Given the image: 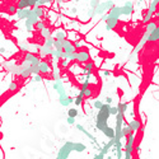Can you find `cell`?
Instances as JSON below:
<instances>
[{"instance_id":"cell-1","label":"cell","mask_w":159,"mask_h":159,"mask_svg":"<svg viewBox=\"0 0 159 159\" xmlns=\"http://www.w3.org/2000/svg\"><path fill=\"white\" fill-rule=\"evenodd\" d=\"M111 104L104 103L103 107L101 108L97 113L96 117V129H98L99 131H103L108 126V118L111 116Z\"/></svg>"},{"instance_id":"cell-2","label":"cell","mask_w":159,"mask_h":159,"mask_svg":"<svg viewBox=\"0 0 159 159\" xmlns=\"http://www.w3.org/2000/svg\"><path fill=\"white\" fill-rule=\"evenodd\" d=\"M158 27V24H157V22H149L148 24H146V27H145V31H144V34L141 36V38H140V41L138 42V45L134 47V51L131 52V55H130V57H134V56H136L139 52H140V50L144 47L145 46V43L146 42H149V38H150V34L153 33V31L155 29Z\"/></svg>"},{"instance_id":"cell-3","label":"cell","mask_w":159,"mask_h":159,"mask_svg":"<svg viewBox=\"0 0 159 159\" xmlns=\"http://www.w3.org/2000/svg\"><path fill=\"white\" fill-rule=\"evenodd\" d=\"M73 152H74V141H66L59 149L56 154V159H68Z\"/></svg>"},{"instance_id":"cell-4","label":"cell","mask_w":159,"mask_h":159,"mask_svg":"<svg viewBox=\"0 0 159 159\" xmlns=\"http://www.w3.org/2000/svg\"><path fill=\"white\" fill-rule=\"evenodd\" d=\"M158 5H159V0H152V3H150V5L148 8V11H146V14L144 15V18H143V24H148V23L152 21L154 13L157 11Z\"/></svg>"},{"instance_id":"cell-5","label":"cell","mask_w":159,"mask_h":159,"mask_svg":"<svg viewBox=\"0 0 159 159\" xmlns=\"http://www.w3.org/2000/svg\"><path fill=\"white\" fill-rule=\"evenodd\" d=\"M113 6H116L113 0H107V1H104V3H101L96 8L97 15H101V17H102L103 14H106V11H110Z\"/></svg>"},{"instance_id":"cell-6","label":"cell","mask_w":159,"mask_h":159,"mask_svg":"<svg viewBox=\"0 0 159 159\" xmlns=\"http://www.w3.org/2000/svg\"><path fill=\"white\" fill-rule=\"evenodd\" d=\"M41 61L42 60L40 59V57L36 56L32 52H26L24 57H23V63H26V64H28V65H32V66H34V65H40Z\"/></svg>"},{"instance_id":"cell-7","label":"cell","mask_w":159,"mask_h":159,"mask_svg":"<svg viewBox=\"0 0 159 159\" xmlns=\"http://www.w3.org/2000/svg\"><path fill=\"white\" fill-rule=\"evenodd\" d=\"M78 61L79 64H87L91 61V53H89L87 50H80L78 51Z\"/></svg>"},{"instance_id":"cell-8","label":"cell","mask_w":159,"mask_h":159,"mask_svg":"<svg viewBox=\"0 0 159 159\" xmlns=\"http://www.w3.org/2000/svg\"><path fill=\"white\" fill-rule=\"evenodd\" d=\"M33 13V9H18L17 10V17L19 21H26V19H28L31 15Z\"/></svg>"},{"instance_id":"cell-9","label":"cell","mask_w":159,"mask_h":159,"mask_svg":"<svg viewBox=\"0 0 159 159\" xmlns=\"http://www.w3.org/2000/svg\"><path fill=\"white\" fill-rule=\"evenodd\" d=\"M76 129H78L79 131H81V133H83V134H84L88 139H91V141H92L96 146H98V141H97V139H96L94 136H93V135H92L91 133H89V131H88L87 129H85V127H84L83 125H80V123H76Z\"/></svg>"},{"instance_id":"cell-10","label":"cell","mask_w":159,"mask_h":159,"mask_svg":"<svg viewBox=\"0 0 159 159\" xmlns=\"http://www.w3.org/2000/svg\"><path fill=\"white\" fill-rule=\"evenodd\" d=\"M52 51H53V47H48V46H46V45H42L41 47H38V52H40L41 59H45V57H47V56H51Z\"/></svg>"},{"instance_id":"cell-11","label":"cell","mask_w":159,"mask_h":159,"mask_svg":"<svg viewBox=\"0 0 159 159\" xmlns=\"http://www.w3.org/2000/svg\"><path fill=\"white\" fill-rule=\"evenodd\" d=\"M59 102L61 106L68 107V106H70L71 103L75 102V98H73V97L68 96V94H63V96H59Z\"/></svg>"},{"instance_id":"cell-12","label":"cell","mask_w":159,"mask_h":159,"mask_svg":"<svg viewBox=\"0 0 159 159\" xmlns=\"http://www.w3.org/2000/svg\"><path fill=\"white\" fill-rule=\"evenodd\" d=\"M52 88L55 89V91L59 93V96H63V94H66V89H65V85L63 83V80H56V81H53V84H52Z\"/></svg>"},{"instance_id":"cell-13","label":"cell","mask_w":159,"mask_h":159,"mask_svg":"<svg viewBox=\"0 0 159 159\" xmlns=\"http://www.w3.org/2000/svg\"><path fill=\"white\" fill-rule=\"evenodd\" d=\"M40 73L42 75H47L51 73V66H50V63L48 61H46V60H42L41 63H40Z\"/></svg>"},{"instance_id":"cell-14","label":"cell","mask_w":159,"mask_h":159,"mask_svg":"<svg viewBox=\"0 0 159 159\" xmlns=\"http://www.w3.org/2000/svg\"><path fill=\"white\" fill-rule=\"evenodd\" d=\"M134 11V4L133 1H126L125 4L122 5V15H126V17H129V15L133 14Z\"/></svg>"},{"instance_id":"cell-15","label":"cell","mask_w":159,"mask_h":159,"mask_svg":"<svg viewBox=\"0 0 159 159\" xmlns=\"http://www.w3.org/2000/svg\"><path fill=\"white\" fill-rule=\"evenodd\" d=\"M64 52H66V53L76 52V48H75V46H74V42H71L70 40H65V41H64Z\"/></svg>"},{"instance_id":"cell-16","label":"cell","mask_w":159,"mask_h":159,"mask_svg":"<svg viewBox=\"0 0 159 159\" xmlns=\"http://www.w3.org/2000/svg\"><path fill=\"white\" fill-rule=\"evenodd\" d=\"M115 143H116V141H115V139H110V141H107L106 144H104L102 148L99 149V152H101V153H103L104 155H106V154L110 153V150L115 146Z\"/></svg>"},{"instance_id":"cell-17","label":"cell","mask_w":159,"mask_h":159,"mask_svg":"<svg viewBox=\"0 0 159 159\" xmlns=\"http://www.w3.org/2000/svg\"><path fill=\"white\" fill-rule=\"evenodd\" d=\"M129 126H130V129L133 130V133H138V131L140 130V127H141V122L139 121V120H136V118H133L129 122Z\"/></svg>"},{"instance_id":"cell-18","label":"cell","mask_w":159,"mask_h":159,"mask_svg":"<svg viewBox=\"0 0 159 159\" xmlns=\"http://www.w3.org/2000/svg\"><path fill=\"white\" fill-rule=\"evenodd\" d=\"M66 36H68L66 32H65V31H63L61 28L56 29V31H55V34H53V37H55L57 41H63V42L66 40Z\"/></svg>"},{"instance_id":"cell-19","label":"cell","mask_w":159,"mask_h":159,"mask_svg":"<svg viewBox=\"0 0 159 159\" xmlns=\"http://www.w3.org/2000/svg\"><path fill=\"white\" fill-rule=\"evenodd\" d=\"M117 23H118L117 19H115L112 17H108V19L106 21V29L107 31H112L116 26H117Z\"/></svg>"},{"instance_id":"cell-20","label":"cell","mask_w":159,"mask_h":159,"mask_svg":"<svg viewBox=\"0 0 159 159\" xmlns=\"http://www.w3.org/2000/svg\"><path fill=\"white\" fill-rule=\"evenodd\" d=\"M102 133H103L104 136H107L108 139H115V136H116V130L113 129V127H111V126H107Z\"/></svg>"},{"instance_id":"cell-21","label":"cell","mask_w":159,"mask_h":159,"mask_svg":"<svg viewBox=\"0 0 159 159\" xmlns=\"http://www.w3.org/2000/svg\"><path fill=\"white\" fill-rule=\"evenodd\" d=\"M85 149H87V145L83 144V143H79V141H74V152L76 153H83L85 152Z\"/></svg>"},{"instance_id":"cell-22","label":"cell","mask_w":159,"mask_h":159,"mask_svg":"<svg viewBox=\"0 0 159 159\" xmlns=\"http://www.w3.org/2000/svg\"><path fill=\"white\" fill-rule=\"evenodd\" d=\"M51 56H52L55 60H61V59L64 57V50H56V48H53Z\"/></svg>"},{"instance_id":"cell-23","label":"cell","mask_w":159,"mask_h":159,"mask_svg":"<svg viewBox=\"0 0 159 159\" xmlns=\"http://www.w3.org/2000/svg\"><path fill=\"white\" fill-rule=\"evenodd\" d=\"M40 34H41V37L43 38V40H47V38L52 37V32H51V29H50L48 27H46L45 29H42L40 32Z\"/></svg>"},{"instance_id":"cell-24","label":"cell","mask_w":159,"mask_h":159,"mask_svg":"<svg viewBox=\"0 0 159 159\" xmlns=\"http://www.w3.org/2000/svg\"><path fill=\"white\" fill-rule=\"evenodd\" d=\"M63 59H66L69 61H76L78 60V51L76 52H73V53H66L64 52V57Z\"/></svg>"},{"instance_id":"cell-25","label":"cell","mask_w":159,"mask_h":159,"mask_svg":"<svg viewBox=\"0 0 159 159\" xmlns=\"http://www.w3.org/2000/svg\"><path fill=\"white\" fill-rule=\"evenodd\" d=\"M157 41H159V26L153 31V33L150 34L149 38V42H157Z\"/></svg>"},{"instance_id":"cell-26","label":"cell","mask_w":159,"mask_h":159,"mask_svg":"<svg viewBox=\"0 0 159 159\" xmlns=\"http://www.w3.org/2000/svg\"><path fill=\"white\" fill-rule=\"evenodd\" d=\"M93 69H94V63L93 61H89V63L84 64V69H83V73L85 75H87L88 71H93Z\"/></svg>"},{"instance_id":"cell-27","label":"cell","mask_w":159,"mask_h":159,"mask_svg":"<svg viewBox=\"0 0 159 159\" xmlns=\"http://www.w3.org/2000/svg\"><path fill=\"white\" fill-rule=\"evenodd\" d=\"M33 11H34V14H36L37 17H40V18H42L45 15V9L42 6H34Z\"/></svg>"},{"instance_id":"cell-28","label":"cell","mask_w":159,"mask_h":159,"mask_svg":"<svg viewBox=\"0 0 159 159\" xmlns=\"http://www.w3.org/2000/svg\"><path fill=\"white\" fill-rule=\"evenodd\" d=\"M51 78H52L53 81H56V80H60V79H61L60 69H53V70H52V74H51Z\"/></svg>"},{"instance_id":"cell-29","label":"cell","mask_w":159,"mask_h":159,"mask_svg":"<svg viewBox=\"0 0 159 159\" xmlns=\"http://www.w3.org/2000/svg\"><path fill=\"white\" fill-rule=\"evenodd\" d=\"M130 134H133V130L130 129L129 123H127V125H123V129H122V136H123V138H127Z\"/></svg>"},{"instance_id":"cell-30","label":"cell","mask_w":159,"mask_h":159,"mask_svg":"<svg viewBox=\"0 0 159 159\" xmlns=\"http://www.w3.org/2000/svg\"><path fill=\"white\" fill-rule=\"evenodd\" d=\"M8 91H9L10 93L17 92V91H18V84H17V81H15V80H11L10 84H9V87H8Z\"/></svg>"},{"instance_id":"cell-31","label":"cell","mask_w":159,"mask_h":159,"mask_svg":"<svg viewBox=\"0 0 159 159\" xmlns=\"http://www.w3.org/2000/svg\"><path fill=\"white\" fill-rule=\"evenodd\" d=\"M117 107H118L120 112L125 115V112L127 111V107H129V104H127V103H123V102H120V103L117 104Z\"/></svg>"},{"instance_id":"cell-32","label":"cell","mask_w":159,"mask_h":159,"mask_svg":"<svg viewBox=\"0 0 159 159\" xmlns=\"http://www.w3.org/2000/svg\"><path fill=\"white\" fill-rule=\"evenodd\" d=\"M84 98H85V97H84L83 94H80V93H79V94L75 97V102H74V103H75V106H80V104H83Z\"/></svg>"},{"instance_id":"cell-33","label":"cell","mask_w":159,"mask_h":159,"mask_svg":"<svg viewBox=\"0 0 159 159\" xmlns=\"http://www.w3.org/2000/svg\"><path fill=\"white\" fill-rule=\"evenodd\" d=\"M55 41H56V38L52 36V37L47 38V40H45V43H43V45L48 46V47H53V45H55Z\"/></svg>"},{"instance_id":"cell-34","label":"cell","mask_w":159,"mask_h":159,"mask_svg":"<svg viewBox=\"0 0 159 159\" xmlns=\"http://www.w3.org/2000/svg\"><path fill=\"white\" fill-rule=\"evenodd\" d=\"M79 115V111L76 110V108H70V110L68 111V116L69 117H75L76 118V116Z\"/></svg>"},{"instance_id":"cell-35","label":"cell","mask_w":159,"mask_h":159,"mask_svg":"<svg viewBox=\"0 0 159 159\" xmlns=\"http://www.w3.org/2000/svg\"><path fill=\"white\" fill-rule=\"evenodd\" d=\"M34 28H36L37 31H40V32H41L42 29H45V28H46V23H45V21H41V19H40V22H38L37 24L34 26Z\"/></svg>"},{"instance_id":"cell-36","label":"cell","mask_w":159,"mask_h":159,"mask_svg":"<svg viewBox=\"0 0 159 159\" xmlns=\"http://www.w3.org/2000/svg\"><path fill=\"white\" fill-rule=\"evenodd\" d=\"M103 102H101V101H98V99H96L94 101V102H93V108H96V110H101V108H102L103 107Z\"/></svg>"},{"instance_id":"cell-37","label":"cell","mask_w":159,"mask_h":159,"mask_svg":"<svg viewBox=\"0 0 159 159\" xmlns=\"http://www.w3.org/2000/svg\"><path fill=\"white\" fill-rule=\"evenodd\" d=\"M97 15V11H96V9H88V11H87V17L89 18V19H93Z\"/></svg>"},{"instance_id":"cell-38","label":"cell","mask_w":159,"mask_h":159,"mask_svg":"<svg viewBox=\"0 0 159 159\" xmlns=\"http://www.w3.org/2000/svg\"><path fill=\"white\" fill-rule=\"evenodd\" d=\"M53 48L56 50H64V42L63 41H55V45H53Z\"/></svg>"},{"instance_id":"cell-39","label":"cell","mask_w":159,"mask_h":159,"mask_svg":"<svg viewBox=\"0 0 159 159\" xmlns=\"http://www.w3.org/2000/svg\"><path fill=\"white\" fill-rule=\"evenodd\" d=\"M43 80V76H42V74H37V75H33L32 76V81L33 83H40V81Z\"/></svg>"},{"instance_id":"cell-40","label":"cell","mask_w":159,"mask_h":159,"mask_svg":"<svg viewBox=\"0 0 159 159\" xmlns=\"http://www.w3.org/2000/svg\"><path fill=\"white\" fill-rule=\"evenodd\" d=\"M17 10H18L17 5H9V6H8V11L11 13V14H17Z\"/></svg>"},{"instance_id":"cell-41","label":"cell","mask_w":159,"mask_h":159,"mask_svg":"<svg viewBox=\"0 0 159 159\" xmlns=\"http://www.w3.org/2000/svg\"><path fill=\"white\" fill-rule=\"evenodd\" d=\"M52 1H56V0H40L37 4V6H43V5H46V4H50Z\"/></svg>"},{"instance_id":"cell-42","label":"cell","mask_w":159,"mask_h":159,"mask_svg":"<svg viewBox=\"0 0 159 159\" xmlns=\"http://www.w3.org/2000/svg\"><path fill=\"white\" fill-rule=\"evenodd\" d=\"M69 63H70V61L66 60V59H61L60 60V65H61V68H64V69H66L69 66Z\"/></svg>"},{"instance_id":"cell-43","label":"cell","mask_w":159,"mask_h":159,"mask_svg":"<svg viewBox=\"0 0 159 159\" xmlns=\"http://www.w3.org/2000/svg\"><path fill=\"white\" fill-rule=\"evenodd\" d=\"M99 4H101V0H91V8L92 9H96Z\"/></svg>"},{"instance_id":"cell-44","label":"cell","mask_w":159,"mask_h":159,"mask_svg":"<svg viewBox=\"0 0 159 159\" xmlns=\"http://www.w3.org/2000/svg\"><path fill=\"white\" fill-rule=\"evenodd\" d=\"M120 113V110H118V107L116 106V107H111V116H117Z\"/></svg>"},{"instance_id":"cell-45","label":"cell","mask_w":159,"mask_h":159,"mask_svg":"<svg viewBox=\"0 0 159 159\" xmlns=\"http://www.w3.org/2000/svg\"><path fill=\"white\" fill-rule=\"evenodd\" d=\"M66 121H68L69 125H74V123H75V117H69V116H68Z\"/></svg>"},{"instance_id":"cell-46","label":"cell","mask_w":159,"mask_h":159,"mask_svg":"<svg viewBox=\"0 0 159 159\" xmlns=\"http://www.w3.org/2000/svg\"><path fill=\"white\" fill-rule=\"evenodd\" d=\"M93 159H104V154L99 152L98 154H96V155L93 157Z\"/></svg>"},{"instance_id":"cell-47","label":"cell","mask_w":159,"mask_h":159,"mask_svg":"<svg viewBox=\"0 0 159 159\" xmlns=\"http://www.w3.org/2000/svg\"><path fill=\"white\" fill-rule=\"evenodd\" d=\"M116 157H117V159H122V157H123L122 150H116Z\"/></svg>"},{"instance_id":"cell-48","label":"cell","mask_w":159,"mask_h":159,"mask_svg":"<svg viewBox=\"0 0 159 159\" xmlns=\"http://www.w3.org/2000/svg\"><path fill=\"white\" fill-rule=\"evenodd\" d=\"M19 48H21V51H28V45H24V43H23V45H21V47H19Z\"/></svg>"},{"instance_id":"cell-49","label":"cell","mask_w":159,"mask_h":159,"mask_svg":"<svg viewBox=\"0 0 159 159\" xmlns=\"http://www.w3.org/2000/svg\"><path fill=\"white\" fill-rule=\"evenodd\" d=\"M74 46H75L76 50H80V48H81V42H80V41H75V42H74Z\"/></svg>"},{"instance_id":"cell-50","label":"cell","mask_w":159,"mask_h":159,"mask_svg":"<svg viewBox=\"0 0 159 159\" xmlns=\"http://www.w3.org/2000/svg\"><path fill=\"white\" fill-rule=\"evenodd\" d=\"M104 101H106V103H108V104L112 103V98H111V97H106V99H104Z\"/></svg>"},{"instance_id":"cell-51","label":"cell","mask_w":159,"mask_h":159,"mask_svg":"<svg viewBox=\"0 0 159 159\" xmlns=\"http://www.w3.org/2000/svg\"><path fill=\"white\" fill-rule=\"evenodd\" d=\"M103 75H104V76H110V75H111V71L104 70V71H103Z\"/></svg>"},{"instance_id":"cell-52","label":"cell","mask_w":159,"mask_h":159,"mask_svg":"<svg viewBox=\"0 0 159 159\" xmlns=\"http://www.w3.org/2000/svg\"><path fill=\"white\" fill-rule=\"evenodd\" d=\"M155 17H157V19H158V18H159V11H158V13H157V14H155Z\"/></svg>"}]
</instances>
